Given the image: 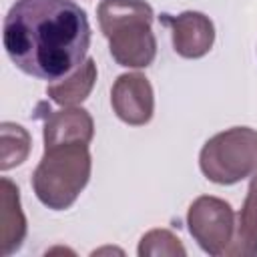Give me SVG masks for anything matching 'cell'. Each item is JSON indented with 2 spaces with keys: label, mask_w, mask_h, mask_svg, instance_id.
Instances as JSON below:
<instances>
[{
  "label": "cell",
  "mask_w": 257,
  "mask_h": 257,
  "mask_svg": "<svg viewBox=\"0 0 257 257\" xmlns=\"http://www.w3.org/2000/svg\"><path fill=\"white\" fill-rule=\"evenodd\" d=\"M2 44L18 70L56 82L86 60L90 24L72 0H16L4 16Z\"/></svg>",
  "instance_id": "1"
},
{
  "label": "cell",
  "mask_w": 257,
  "mask_h": 257,
  "mask_svg": "<svg viewBox=\"0 0 257 257\" xmlns=\"http://www.w3.org/2000/svg\"><path fill=\"white\" fill-rule=\"evenodd\" d=\"M98 26L108 40L110 56L126 68H147L157 56L153 8L145 0H102L96 8Z\"/></svg>",
  "instance_id": "2"
},
{
  "label": "cell",
  "mask_w": 257,
  "mask_h": 257,
  "mask_svg": "<svg viewBox=\"0 0 257 257\" xmlns=\"http://www.w3.org/2000/svg\"><path fill=\"white\" fill-rule=\"evenodd\" d=\"M92 159L88 145H60L44 149L40 163L32 173L36 199L52 209H68L90 179Z\"/></svg>",
  "instance_id": "3"
},
{
  "label": "cell",
  "mask_w": 257,
  "mask_h": 257,
  "mask_svg": "<svg viewBox=\"0 0 257 257\" xmlns=\"http://www.w3.org/2000/svg\"><path fill=\"white\" fill-rule=\"evenodd\" d=\"M201 173L217 185H235L257 173V131L233 126L211 137L199 155Z\"/></svg>",
  "instance_id": "4"
},
{
  "label": "cell",
  "mask_w": 257,
  "mask_h": 257,
  "mask_svg": "<svg viewBox=\"0 0 257 257\" xmlns=\"http://www.w3.org/2000/svg\"><path fill=\"white\" fill-rule=\"evenodd\" d=\"M187 227L205 253L225 255L235 235V213L227 201L201 195L189 207Z\"/></svg>",
  "instance_id": "5"
},
{
  "label": "cell",
  "mask_w": 257,
  "mask_h": 257,
  "mask_svg": "<svg viewBox=\"0 0 257 257\" xmlns=\"http://www.w3.org/2000/svg\"><path fill=\"white\" fill-rule=\"evenodd\" d=\"M110 104L122 122L131 126L147 124L155 112V94L149 78L141 72L120 74L110 88Z\"/></svg>",
  "instance_id": "6"
},
{
  "label": "cell",
  "mask_w": 257,
  "mask_h": 257,
  "mask_svg": "<svg viewBox=\"0 0 257 257\" xmlns=\"http://www.w3.org/2000/svg\"><path fill=\"white\" fill-rule=\"evenodd\" d=\"M163 22L171 28L173 48L183 58L205 56L215 42V26L203 12L187 10L177 16H163Z\"/></svg>",
  "instance_id": "7"
},
{
  "label": "cell",
  "mask_w": 257,
  "mask_h": 257,
  "mask_svg": "<svg viewBox=\"0 0 257 257\" xmlns=\"http://www.w3.org/2000/svg\"><path fill=\"white\" fill-rule=\"evenodd\" d=\"M44 149L60 145H90L94 137V122L88 110L80 106H64L54 110L44 120Z\"/></svg>",
  "instance_id": "8"
},
{
  "label": "cell",
  "mask_w": 257,
  "mask_h": 257,
  "mask_svg": "<svg viewBox=\"0 0 257 257\" xmlns=\"http://www.w3.org/2000/svg\"><path fill=\"white\" fill-rule=\"evenodd\" d=\"M2 193V209H0V245L2 255L8 257L16 253L26 237V217L20 207V191L18 187L8 179L2 177L0 183Z\"/></svg>",
  "instance_id": "9"
},
{
  "label": "cell",
  "mask_w": 257,
  "mask_h": 257,
  "mask_svg": "<svg viewBox=\"0 0 257 257\" xmlns=\"http://www.w3.org/2000/svg\"><path fill=\"white\" fill-rule=\"evenodd\" d=\"M225 255H231V257H255L257 255V173L251 175L247 197L237 215L235 235Z\"/></svg>",
  "instance_id": "10"
},
{
  "label": "cell",
  "mask_w": 257,
  "mask_h": 257,
  "mask_svg": "<svg viewBox=\"0 0 257 257\" xmlns=\"http://www.w3.org/2000/svg\"><path fill=\"white\" fill-rule=\"evenodd\" d=\"M96 82V64L92 58H86L74 72L68 76L50 82L46 86V94L52 102L60 106H76L78 102L86 100L92 86Z\"/></svg>",
  "instance_id": "11"
},
{
  "label": "cell",
  "mask_w": 257,
  "mask_h": 257,
  "mask_svg": "<svg viewBox=\"0 0 257 257\" xmlns=\"http://www.w3.org/2000/svg\"><path fill=\"white\" fill-rule=\"evenodd\" d=\"M0 139H2V153H0V169L2 171L14 169L28 159L32 141L24 126L4 120L0 124Z\"/></svg>",
  "instance_id": "12"
},
{
  "label": "cell",
  "mask_w": 257,
  "mask_h": 257,
  "mask_svg": "<svg viewBox=\"0 0 257 257\" xmlns=\"http://www.w3.org/2000/svg\"><path fill=\"white\" fill-rule=\"evenodd\" d=\"M137 253L141 257H185L187 249L183 247L181 239L169 229H151L141 237Z\"/></svg>",
  "instance_id": "13"
}]
</instances>
